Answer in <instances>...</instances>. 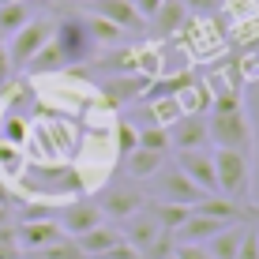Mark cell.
<instances>
[{"label": "cell", "instance_id": "60d3db41", "mask_svg": "<svg viewBox=\"0 0 259 259\" xmlns=\"http://www.w3.org/2000/svg\"><path fill=\"white\" fill-rule=\"evenodd\" d=\"M19 259H23V255H19Z\"/></svg>", "mask_w": 259, "mask_h": 259}, {"label": "cell", "instance_id": "2e32d148", "mask_svg": "<svg viewBox=\"0 0 259 259\" xmlns=\"http://www.w3.org/2000/svg\"><path fill=\"white\" fill-rule=\"evenodd\" d=\"M120 237V226H109V222H102V226H94V229H87V233H79L75 237V244L83 248V255L87 259H102L105 252H109Z\"/></svg>", "mask_w": 259, "mask_h": 259}, {"label": "cell", "instance_id": "d6986e66", "mask_svg": "<svg viewBox=\"0 0 259 259\" xmlns=\"http://www.w3.org/2000/svg\"><path fill=\"white\" fill-rule=\"evenodd\" d=\"M240 233H244V222H229V226H222L218 233H214L207 244L210 259H237V244H240Z\"/></svg>", "mask_w": 259, "mask_h": 259}, {"label": "cell", "instance_id": "4dcf8cb0", "mask_svg": "<svg viewBox=\"0 0 259 259\" xmlns=\"http://www.w3.org/2000/svg\"><path fill=\"white\" fill-rule=\"evenodd\" d=\"M23 248L19 240H15V229L12 226H0V259H19Z\"/></svg>", "mask_w": 259, "mask_h": 259}, {"label": "cell", "instance_id": "603a6c76", "mask_svg": "<svg viewBox=\"0 0 259 259\" xmlns=\"http://www.w3.org/2000/svg\"><path fill=\"white\" fill-rule=\"evenodd\" d=\"M23 165H26L23 147L0 139V181H12V184H15V181H19V173H23Z\"/></svg>", "mask_w": 259, "mask_h": 259}, {"label": "cell", "instance_id": "f35d334b", "mask_svg": "<svg viewBox=\"0 0 259 259\" xmlns=\"http://www.w3.org/2000/svg\"><path fill=\"white\" fill-rule=\"evenodd\" d=\"M0 4H15V0H0Z\"/></svg>", "mask_w": 259, "mask_h": 259}, {"label": "cell", "instance_id": "3957f363", "mask_svg": "<svg viewBox=\"0 0 259 259\" xmlns=\"http://www.w3.org/2000/svg\"><path fill=\"white\" fill-rule=\"evenodd\" d=\"M207 136H210V147L255 150V132H252V120H248V109H244V105L210 109V113H207Z\"/></svg>", "mask_w": 259, "mask_h": 259}, {"label": "cell", "instance_id": "4316f807", "mask_svg": "<svg viewBox=\"0 0 259 259\" xmlns=\"http://www.w3.org/2000/svg\"><path fill=\"white\" fill-rule=\"evenodd\" d=\"M30 259H87L83 248L75 244V237H60L53 240L49 248H41V252H30Z\"/></svg>", "mask_w": 259, "mask_h": 259}, {"label": "cell", "instance_id": "74e56055", "mask_svg": "<svg viewBox=\"0 0 259 259\" xmlns=\"http://www.w3.org/2000/svg\"><path fill=\"white\" fill-rule=\"evenodd\" d=\"M255 237H259V218H255Z\"/></svg>", "mask_w": 259, "mask_h": 259}, {"label": "cell", "instance_id": "7402d4cb", "mask_svg": "<svg viewBox=\"0 0 259 259\" xmlns=\"http://www.w3.org/2000/svg\"><path fill=\"white\" fill-rule=\"evenodd\" d=\"M34 19V12H30V4L26 0H15V4H0V34H8L12 38L19 26H26Z\"/></svg>", "mask_w": 259, "mask_h": 259}, {"label": "cell", "instance_id": "8992f818", "mask_svg": "<svg viewBox=\"0 0 259 259\" xmlns=\"http://www.w3.org/2000/svg\"><path fill=\"white\" fill-rule=\"evenodd\" d=\"M94 203H98V210H102V218H113L120 226L124 218H132L136 210L147 207V192H143L139 184H105Z\"/></svg>", "mask_w": 259, "mask_h": 259}, {"label": "cell", "instance_id": "484cf974", "mask_svg": "<svg viewBox=\"0 0 259 259\" xmlns=\"http://www.w3.org/2000/svg\"><path fill=\"white\" fill-rule=\"evenodd\" d=\"M0 139L23 147V143L30 139V124H26V117H19V113H4V117H0Z\"/></svg>", "mask_w": 259, "mask_h": 259}, {"label": "cell", "instance_id": "44dd1931", "mask_svg": "<svg viewBox=\"0 0 259 259\" xmlns=\"http://www.w3.org/2000/svg\"><path fill=\"white\" fill-rule=\"evenodd\" d=\"M132 57H136V71H139V75H147V79H158V75H162L165 57H162V49H154V41L136 46V49H132Z\"/></svg>", "mask_w": 259, "mask_h": 259}, {"label": "cell", "instance_id": "5b68a950", "mask_svg": "<svg viewBox=\"0 0 259 259\" xmlns=\"http://www.w3.org/2000/svg\"><path fill=\"white\" fill-rule=\"evenodd\" d=\"M150 184H154V188L147 192V199H154V203H184V207H195V203L207 199V192L195 188L188 177L177 169V162L173 165L165 162L154 177H150Z\"/></svg>", "mask_w": 259, "mask_h": 259}, {"label": "cell", "instance_id": "9a60e30c", "mask_svg": "<svg viewBox=\"0 0 259 259\" xmlns=\"http://www.w3.org/2000/svg\"><path fill=\"white\" fill-rule=\"evenodd\" d=\"M188 15H192V12L181 4V0H162V8H158V12L147 19V30L154 34V38H173V34L184 30Z\"/></svg>", "mask_w": 259, "mask_h": 259}, {"label": "cell", "instance_id": "d4e9b609", "mask_svg": "<svg viewBox=\"0 0 259 259\" xmlns=\"http://www.w3.org/2000/svg\"><path fill=\"white\" fill-rule=\"evenodd\" d=\"M147 203H150V210H154V218H158L162 229L184 226V218L192 214V207H184V203H154V199H147Z\"/></svg>", "mask_w": 259, "mask_h": 259}, {"label": "cell", "instance_id": "ac0fdd59", "mask_svg": "<svg viewBox=\"0 0 259 259\" xmlns=\"http://www.w3.org/2000/svg\"><path fill=\"white\" fill-rule=\"evenodd\" d=\"M210 98H214V91L207 83H199V79H192V83H184L181 91H177V102H181L184 117H207L210 113Z\"/></svg>", "mask_w": 259, "mask_h": 259}, {"label": "cell", "instance_id": "30bf717a", "mask_svg": "<svg viewBox=\"0 0 259 259\" xmlns=\"http://www.w3.org/2000/svg\"><path fill=\"white\" fill-rule=\"evenodd\" d=\"M12 229H15V240H19L23 252H41L53 240L64 237L57 218H19V222H12Z\"/></svg>", "mask_w": 259, "mask_h": 259}, {"label": "cell", "instance_id": "277c9868", "mask_svg": "<svg viewBox=\"0 0 259 259\" xmlns=\"http://www.w3.org/2000/svg\"><path fill=\"white\" fill-rule=\"evenodd\" d=\"M53 41L64 53V64H83L98 53L91 30H87V15H75V12L64 15L60 23H53Z\"/></svg>", "mask_w": 259, "mask_h": 259}, {"label": "cell", "instance_id": "e575fe53", "mask_svg": "<svg viewBox=\"0 0 259 259\" xmlns=\"http://www.w3.org/2000/svg\"><path fill=\"white\" fill-rule=\"evenodd\" d=\"M132 8H136L143 19H150V15H154L158 8H162V0H132Z\"/></svg>", "mask_w": 259, "mask_h": 259}, {"label": "cell", "instance_id": "7c38bea8", "mask_svg": "<svg viewBox=\"0 0 259 259\" xmlns=\"http://www.w3.org/2000/svg\"><path fill=\"white\" fill-rule=\"evenodd\" d=\"M158 233H162V226H158V218H154V210H150V203H147L143 210H136L132 218L120 222V237L128 240V244L136 248L139 255L150 252V244L158 240Z\"/></svg>", "mask_w": 259, "mask_h": 259}, {"label": "cell", "instance_id": "e0dca14e", "mask_svg": "<svg viewBox=\"0 0 259 259\" xmlns=\"http://www.w3.org/2000/svg\"><path fill=\"white\" fill-rule=\"evenodd\" d=\"M165 158L169 154H162V150L136 147L132 154H124V173H128V181H150V177L165 165Z\"/></svg>", "mask_w": 259, "mask_h": 259}, {"label": "cell", "instance_id": "83f0119b", "mask_svg": "<svg viewBox=\"0 0 259 259\" xmlns=\"http://www.w3.org/2000/svg\"><path fill=\"white\" fill-rule=\"evenodd\" d=\"M136 147H139V128L132 120H113V150L124 158V154H132Z\"/></svg>", "mask_w": 259, "mask_h": 259}, {"label": "cell", "instance_id": "7a4b0ae2", "mask_svg": "<svg viewBox=\"0 0 259 259\" xmlns=\"http://www.w3.org/2000/svg\"><path fill=\"white\" fill-rule=\"evenodd\" d=\"M214 177H218V195L233 203H252V150L214 147Z\"/></svg>", "mask_w": 259, "mask_h": 259}, {"label": "cell", "instance_id": "836d02e7", "mask_svg": "<svg viewBox=\"0 0 259 259\" xmlns=\"http://www.w3.org/2000/svg\"><path fill=\"white\" fill-rule=\"evenodd\" d=\"M173 252H177V259H210V252L203 244H177Z\"/></svg>", "mask_w": 259, "mask_h": 259}, {"label": "cell", "instance_id": "4fadbf2b", "mask_svg": "<svg viewBox=\"0 0 259 259\" xmlns=\"http://www.w3.org/2000/svg\"><path fill=\"white\" fill-rule=\"evenodd\" d=\"M150 79L139 75V71H120V75H105L102 87H98V98L109 105H124V102H136V98H143V91H147Z\"/></svg>", "mask_w": 259, "mask_h": 259}, {"label": "cell", "instance_id": "8d00e7d4", "mask_svg": "<svg viewBox=\"0 0 259 259\" xmlns=\"http://www.w3.org/2000/svg\"><path fill=\"white\" fill-rule=\"evenodd\" d=\"M162 259H177V252H169V255H162Z\"/></svg>", "mask_w": 259, "mask_h": 259}, {"label": "cell", "instance_id": "8fae6325", "mask_svg": "<svg viewBox=\"0 0 259 259\" xmlns=\"http://www.w3.org/2000/svg\"><path fill=\"white\" fill-rule=\"evenodd\" d=\"M91 15H102L113 26H120L124 34H147V19L132 8V0H83Z\"/></svg>", "mask_w": 259, "mask_h": 259}, {"label": "cell", "instance_id": "1f68e13d", "mask_svg": "<svg viewBox=\"0 0 259 259\" xmlns=\"http://www.w3.org/2000/svg\"><path fill=\"white\" fill-rule=\"evenodd\" d=\"M237 79L240 83H259V57H244L237 64Z\"/></svg>", "mask_w": 259, "mask_h": 259}, {"label": "cell", "instance_id": "f546056e", "mask_svg": "<svg viewBox=\"0 0 259 259\" xmlns=\"http://www.w3.org/2000/svg\"><path fill=\"white\" fill-rule=\"evenodd\" d=\"M237 259H259V237H255V218L244 222V233L237 244Z\"/></svg>", "mask_w": 259, "mask_h": 259}, {"label": "cell", "instance_id": "f1b7e54d", "mask_svg": "<svg viewBox=\"0 0 259 259\" xmlns=\"http://www.w3.org/2000/svg\"><path fill=\"white\" fill-rule=\"evenodd\" d=\"M139 147L147 150H162V154H169V128H162V124H143L139 128Z\"/></svg>", "mask_w": 259, "mask_h": 259}, {"label": "cell", "instance_id": "ba28073f", "mask_svg": "<svg viewBox=\"0 0 259 259\" xmlns=\"http://www.w3.org/2000/svg\"><path fill=\"white\" fill-rule=\"evenodd\" d=\"M102 210H98V203L94 199H87V195H75V199H68V203H60L57 207V226L64 229V237H79V233H87V229H94V226H102Z\"/></svg>", "mask_w": 259, "mask_h": 259}, {"label": "cell", "instance_id": "ab89813d", "mask_svg": "<svg viewBox=\"0 0 259 259\" xmlns=\"http://www.w3.org/2000/svg\"><path fill=\"white\" fill-rule=\"evenodd\" d=\"M79 4H83V0H79Z\"/></svg>", "mask_w": 259, "mask_h": 259}, {"label": "cell", "instance_id": "ffe728a7", "mask_svg": "<svg viewBox=\"0 0 259 259\" xmlns=\"http://www.w3.org/2000/svg\"><path fill=\"white\" fill-rule=\"evenodd\" d=\"M143 109H147L150 124H162V128H169V124H177V120L184 117V113H181V102H177V94L147 98V102H143Z\"/></svg>", "mask_w": 259, "mask_h": 259}, {"label": "cell", "instance_id": "9c48e42d", "mask_svg": "<svg viewBox=\"0 0 259 259\" xmlns=\"http://www.w3.org/2000/svg\"><path fill=\"white\" fill-rule=\"evenodd\" d=\"M177 169H181L184 177L195 184V188H203L207 195H218V177H214V154L207 147L203 150H177L173 154Z\"/></svg>", "mask_w": 259, "mask_h": 259}, {"label": "cell", "instance_id": "6da1fadb", "mask_svg": "<svg viewBox=\"0 0 259 259\" xmlns=\"http://www.w3.org/2000/svg\"><path fill=\"white\" fill-rule=\"evenodd\" d=\"M91 184H87L83 169L75 165H64V162H26L19 181L12 184L15 192V203H46V207H60V203L75 199V195H83Z\"/></svg>", "mask_w": 259, "mask_h": 259}, {"label": "cell", "instance_id": "d6a6232c", "mask_svg": "<svg viewBox=\"0 0 259 259\" xmlns=\"http://www.w3.org/2000/svg\"><path fill=\"white\" fill-rule=\"evenodd\" d=\"M188 12H195V15H210V12H218L222 8V0H181Z\"/></svg>", "mask_w": 259, "mask_h": 259}, {"label": "cell", "instance_id": "d590c367", "mask_svg": "<svg viewBox=\"0 0 259 259\" xmlns=\"http://www.w3.org/2000/svg\"><path fill=\"white\" fill-rule=\"evenodd\" d=\"M12 75V64H8V53H4V46H0V83Z\"/></svg>", "mask_w": 259, "mask_h": 259}, {"label": "cell", "instance_id": "52a82bcc", "mask_svg": "<svg viewBox=\"0 0 259 259\" xmlns=\"http://www.w3.org/2000/svg\"><path fill=\"white\" fill-rule=\"evenodd\" d=\"M49 38H53V19H30L26 26H19V30L12 34V46H8V64H12V71L30 64L34 53L46 46Z\"/></svg>", "mask_w": 259, "mask_h": 259}, {"label": "cell", "instance_id": "cb8c5ba5", "mask_svg": "<svg viewBox=\"0 0 259 259\" xmlns=\"http://www.w3.org/2000/svg\"><path fill=\"white\" fill-rule=\"evenodd\" d=\"M87 30H91V38H94L98 49H102V46H120V38H124L120 26H113L109 19H102V15H91V12H87Z\"/></svg>", "mask_w": 259, "mask_h": 259}, {"label": "cell", "instance_id": "5bb4252c", "mask_svg": "<svg viewBox=\"0 0 259 259\" xmlns=\"http://www.w3.org/2000/svg\"><path fill=\"white\" fill-rule=\"evenodd\" d=\"M169 147L173 150H203V147H210L207 117H181L177 124H169Z\"/></svg>", "mask_w": 259, "mask_h": 259}]
</instances>
